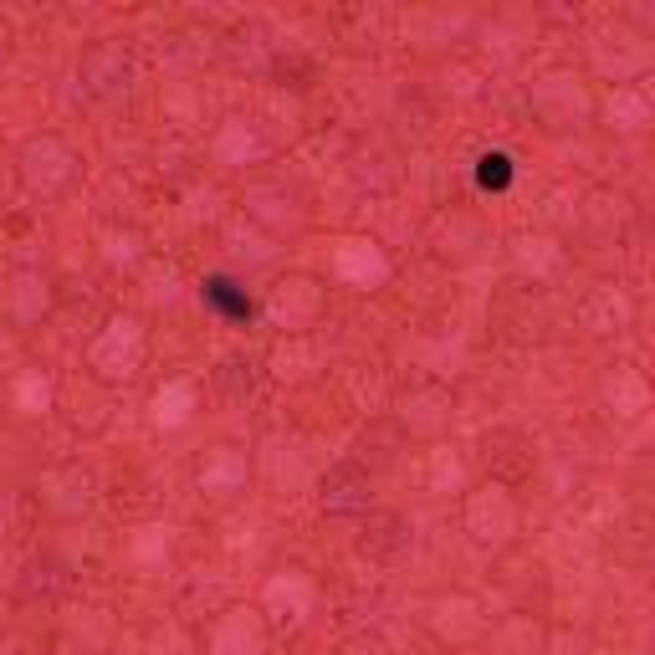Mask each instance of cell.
Instances as JSON below:
<instances>
[{"label": "cell", "mask_w": 655, "mask_h": 655, "mask_svg": "<svg viewBox=\"0 0 655 655\" xmlns=\"http://www.w3.org/2000/svg\"><path fill=\"white\" fill-rule=\"evenodd\" d=\"M476 185L492 190V195H502V190L512 185V159H507V154H482V159H476Z\"/></svg>", "instance_id": "3"}, {"label": "cell", "mask_w": 655, "mask_h": 655, "mask_svg": "<svg viewBox=\"0 0 655 655\" xmlns=\"http://www.w3.org/2000/svg\"><path fill=\"white\" fill-rule=\"evenodd\" d=\"M364 487H369V482H364L354 466H338V471L323 476V507H328V512H354V507L369 502Z\"/></svg>", "instance_id": "2"}, {"label": "cell", "mask_w": 655, "mask_h": 655, "mask_svg": "<svg viewBox=\"0 0 655 655\" xmlns=\"http://www.w3.org/2000/svg\"><path fill=\"white\" fill-rule=\"evenodd\" d=\"M205 302L215 313H221L226 323H251V313H256V302H251V292L236 282V277H226V272H215V277H205Z\"/></svg>", "instance_id": "1"}]
</instances>
